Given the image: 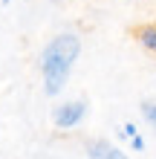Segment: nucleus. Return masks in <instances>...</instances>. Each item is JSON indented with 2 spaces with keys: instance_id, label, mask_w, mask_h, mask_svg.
<instances>
[{
  "instance_id": "nucleus-1",
  "label": "nucleus",
  "mask_w": 156,
  "mask_h": 159,
  "mask_svg": "<svg viewBox=\"0 0 156 159\" xmlns=\"http://www.w3.org/2000/svg\"><path fill=\"white\" fill-rule=\"evenodd\" d=\"M78 55H81V38H78L75 32H58L41 49V55H38V70H41L43 93H47L49 98L61 96V90L67 87V81L72 75V67H75Z\"/></svg>"
},
{
  "instance_id": "nucleus-2",
  "label": "nucleus",
  "mask_w": 156,
  "mask_h": 159,
  "mask_svg": "<svg viewBox=\"0 0 156 159\" xmlns=\"http://www.w3.org/2000/svg\"><path fill=\"white\" fill-rule=\"evenodd\" d=\"M84 116H87V101H81V98L61 101V104L52 110V121H55V127H61V130L78 127L81 121H84Z\"/></svg>"
},
{
  "instance_id": "nucleus-3",
  "label": "nucleus",
  "mask_w": 156,
  "mask_h": 159,
  "mask_svg": "<svg viewBox=\"0 0 156 159\" xmlns=\"http://www.w3.org/2000/svg\"><path fill=\"white\" fill-rule=\"evenodd\" d=\"M84 151H87V159H130L122 148H116L107 139H90Z\"/></svg>"
},
{
  "instance_id": "nucleus-4",
  "label": "nucleus",
  "mask_w": 156,
  "mask_h": 159,
  "mask_svg": "<svg viewBox=\"0 0 156 159\" xmlns=\"http://www.w3.org/2000/svg\"><path fill=\"white\" fill-rule=\"evenodd\" d=\"M136 41H139L150 55H156V23H145L139 32H136Z\"/></svg>"
},
{
  "instance_id": "nucleus-5",
  "label": "nucleus",
  "mask_w": 156,
  "mask_h": 159,
  "mask_svg": "<svg viewBox=\"0 0 156 159\" xmlns=\"http://www.w3.org/2000/svg\"><path fill=\"white\" fill-rule=\"evenodd\" d=\"M139 110H142V119L148 121V125L153 127V133H156V101H150V98H145L142 104H139Z\"/></svg>"
},
{
  "instance_id": "nucleus-6",
  "label": "nucleus",
  "mask_w": 156,
  "mask_h": 159,
  "mask_svg": "<svg viewBox=\"0 0 156 159\" xmlns=\"http://www.w3.org/2000/svg\"><path fill=\"white\" fill-rule=\"evenodd\" d=\"M118 136H122V139H127V142H130L133 136H139V127H136L133 121H122V125H118Z\"/></svg>"
},
{
  "instance_id": "nucleus-7",
  "label": "nucleus",
  "mask_w": 156,
  "mask_h": 159,
  "mask_svg": "<svg viewBox=\"0 0 156 159\" xmlns=\"http://www.w3.org/2000/svg\"><path fill=\"white\" fill-rule=\"evenodd\" d=\"M145 148H148V142H145V136H142V133L130 139V151H133V153H142Z\"/></svg>"
},
{
  "instance_id": "nucleus-8",
  "label": "nucleus",
  "mask_w": 156,
  "mask_h": 159,
  "mask_svg": "<svg viewBox=\"0 0 156 159\" xmlns=\"http://www.w3.org/2000/svg\"><path fill=\"white\" fill-rule=\"evenodd\" d=\"M49 3H64V0H49Z\"/></svg>"
}]
</instances>
